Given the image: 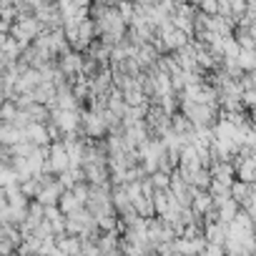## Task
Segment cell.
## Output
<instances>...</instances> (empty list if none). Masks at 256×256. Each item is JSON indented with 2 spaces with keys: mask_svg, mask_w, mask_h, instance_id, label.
I'll return each mask as SVG.
<instances>
[{
  "mask_svg": "<svg viewBox=\"0 0 256 256\" xmlns=\"http://www.w3.org/2000/svg\"><path fill=\"white\" fill-rule=\"evenodd\" d=\"M50 166H53L56 171H63V168H68V166H70V164H68V154H66V146L56 144V146L50 148Z\"/></svg>",
  "mask_w": 256,
  "mask_h": 256,
  "instance_id": "1",
  "label": "cell"
}]
</instances>
